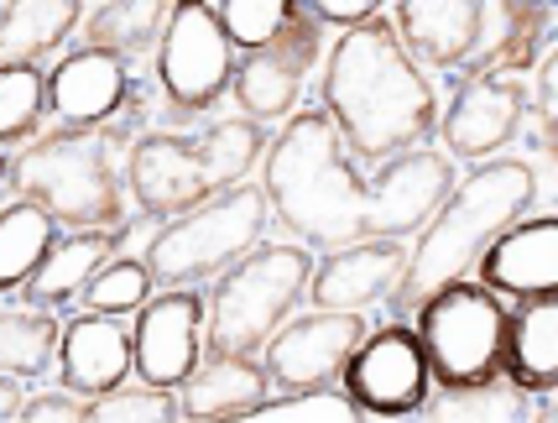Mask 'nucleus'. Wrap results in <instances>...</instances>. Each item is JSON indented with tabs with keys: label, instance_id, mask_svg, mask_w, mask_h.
<instances>
[{
	"label": "nucleus",
	"instance_id": "nucleus-1",
	"mask_svg": "<svg viewBox=\"0 0 558 423\" xmlns=\"http://www.w3.org/2000/svg\"><path fill=\"white\" fill-rule=\"evenodd\" d=\"M267 200L271 215L308 246H350L371 235H413L454 189V157L408 147L381 157V173L365 178L350 162L340 125L324 105L298 110L292 125L267 147Z\"/></svg>",
	"mask_w": 558,
	"mask_h": 423
},
{
	"label": "nucleus",
	"instance_id": "nucleus-2",
	"mask_svg": "<svg viewBox=\"0 0 558 423\" xmlns=\"http://www.w3.org/2000/svg\"><path fill=\"white\" fill-rule=\"evenodd\" d=\"M324 110L361 162L423 147L438 125L434 89L423 84L387 16H365L340 32L324 69Z\"/></svg>",
	"mask_w": 558,
	"mask_h": 423
},
{
	"label": "nucleus",
	"instance_id": "nucleus-3",
	"mask_svg": "<svg viewBox=\"0 0 558 423\" xmlns=\"http://www.w3.org/2000/svg\"><path fill=\"white\" fill-rule=\"evenodd\" d=\"M146 116V100L125 105L121 116L95 125H58L52 136L5 162V178L16 200L43 204L69 230H125V189L116 152L136 142V125Z\"/></svg>",
	"mask_w": 558,
	"mask_h": 423
},
{
	"label": "nucleus",
	"instance_id": "nucleus-4",
	"mask_svg": "<svg viewBox=\"0 0 558 423\" xmlns=\"http://www.w3.org/2000/svg\"><path fill=\"white\" fill-rule=\"evenodd\" d=\"M537 200V173L522 157H496L481 162L475 173L454 183L438 200L434 220H423V241L417 251H408V273L391 293L397 314H413L417 303L438 293L444 282H454L475 267V256L507 230L511 220H522V209Z\"/></svg>",
	"mask_w": 558,
	"mask_h": 423
},
{
	"label": "nucleus",
	"instance_id": "nucleus-5",
	"mask_svg": "<svg viewBox=\"0 0 558 423\" xmlns=\"http://www.w3.org/2000/svg\"><path fill=\"white\" fill-rule=\"evenodd\" d=\"M262 152H267V125L251 121V116L215 121L194 136L151 131V136L131 142L125 183H131V200L142 204L146 220H172V215L194 209L198 200L241 183Z\"/></svg>",
	"mask_w": 558,
	"mask_h": 423
},
{
	"label": "nucleus",
	"instance_id": "nucleus-6",
	"mask_svg": "<svg viewBox=\"0 0 558 423\" xmlns=\"http://www.w3.org/2000/svg\"><path fill=\"white\" fill-rule=\"evenodd\" d=\"M271 220V200L262 183H230L194 209L172 215L151 246H146V273L157 288H194L204 277H219L230 262H241L251 246H262Z\"/></svg>",
	"mask_w": 558,
	"mask_h": 423
},
{
	"label": "nucleus",
	"instance_id": "nucleus-7",
	"mask_svg": "<svg viewBox=\"0 0 558 423\" xmlns=\"http://www.w3.org/2000/svg\"><path fill=\"white\" fill-rule=\"evenodd\" d=\"M417 346L428 361V382L438 387H481L501 376V346H507V303L486 282H444L438 293L413 309Z\"/></svg>",
	"mask_w": 558,
	"mask_h": 423
},
{
	"label": "nucleus",
	"instance_id": "nucleus-8",
	"mask_svg": "<svg viewBox=\"0 0 558 423\" xmlns=\"http://www.w3.org/2000/svg\"><path fill=\"white\" fill-rule=\"evenodd\" d=\"M308 251L303 246H251L230 262L209 299V350L219 355H256L267 335L288 319V309L308 288Z\"/></svg>",
	"mask_w": 558,
	"mask_h": 423
},
{
	"label": "nucleus",
	"instance_id": "nucleus-9",
	"mask_svg": "<svg viewBox=\"0 0 558 423\" xmlns=\"http://www.w3.org/2000/svg\"><path fill=\"white\" fill-rule=\"evenodd\" d=\"M157 74H162L172 110H183V116L209 110L230 89L235 48H230L209 0H172L162 37H157Z\"/></svg>",
	"mask_w": 558,
	"mask_h": 423
},
{
	"label": "nucleus",
	"instance_id": "nucleus-10",
	"mask_svg": "<svg viewBox=\"0 0 558 423\" xmlns=\"http://www.w3.org/2000/svg\"><path fill=\"white\" fill-rule=\"evenodd\" d=\"M318 52H324V22H318L308 5H298L282 32H271L262 48H245V58L230 74V89L251 121H277L288 116L298 95H303V78L314 74Z\"/></svg>",
	"mask_w": 558,
	"mask_h": 423
},
{
	"label": "nucleus",
	"instance_id": "nucleus-11",
	"mask_svg": "<svg viewBox=\"0 0 558 423\" xmlns=\"http://www.w3.org/2000/svg\"><path fill=\"white\" fill-rule=\"evenodd\" d=\"M340 376L361 413H417L428 402V361L408 324H387L365 335L350 350Z\"/></svg>",
	"mask_w": 558,
	"mask_h": 423
},
{
	"label": "nucleus",
	"instance_id": "nucleus-12",
	"mask_svg": "<svg viewBox=\"0 0 558 423\" xmlns=\"http://www.w3.org/2000/svg\"><path fill=\"white\" fill-rule=\"evenodd\" d=\"M371 335V324L355 309H314L303 319H292L288 329H271L267 335V382L271 387H324L335 382L340 366L350 361V350Z\"/></svg>",
	"mask_w": 558,
	"mask_h": 423
},
{
	"label": "nucleus",
	"instance_id": "nucleus-13",
	"mask_svg": "<svg viewBox=\"0 0 558 423\" xmlns=\"http://www.w3.org/2000/svg\"><path fill=\"white\" fill-rule=\"evenodd\" d=\"M527 78L522 74H464L460 95L444 116V147L449 157L481 162L490 152H501L527 121Z\"/></svg>",
	"mask_w": 558,
	"mask_h": 423
},
{
	"label": "nucleus",
	"instance_id": "nucleus-14",
	"mask_svg": "<svg viewBox=\"0 0 558 423\" xmlns=\"http://www.w3.org/2000/svg\"><path fill=\"white\" fill-rule=\"evenodd\" d=\"M204 346V299L189 288H168L162 299H146L131 324V372L151 387H178L194 372Z\"/></svg>",
	"mask_w": 558,
	"mask_h": 423
},
{
	"label": "nucleus",
	"instance_id": "nucleus-15",
	"mask_svg": "<svg viewBox=\"0 0 558 423\" xmlns=\"http://www.w3.org/2000/svg\"><path fill=\"white\" fill-rule=\"evenodd\" d=\"M408 273V246L402 235H371L335 246L314 273H308V303L314 309H355L365 314L371 303L397 293V282Z\"/></svg>",
	"mask_w": 558,
	"mask_h": 423
},
{
	"label": "nucleus",
	"instance_id": "nucleus-16",
	"mask_svg": "<svg viewBox=\"0 0 558 423\" xmlns=\"http://www.w3.org/2000/svg\"><path fill=\"white\" fill-rule=\"evenodd\" d=\"M43 84H48V110L58 125L110 121V116H121L125 105L136 100L131 63L99 48H78L69 58H58V69Z\"/></svg>",
	"mask_w": 558,
	"mask_h": 423
},
{
	"label": "nucleus",
	"instance_id": "nucleus-17",
	"mask_svg": "<svg viewBox=\"0 0 558 423\" xmlns=\"http://www.w3.org/2000/svg\"><path fill=\"white\" fill-rule=\"evenodd\" d=\"M481 282L490 293H511V299H537L558 288V220L537 215V220H511L486 251H481Z\"/></svg>",
	"mask_w": 558,
	"mask_h": 423
},
{
	"label": "nucleus",
	"instance_id": "nucleus-18",
	"mask_svg": "<svg viewBox=\"0 0 558 423\" xmlns=\"http://www.w3.org/2000/svg\"><path fill=\"white\" fill-rule=\"evenodd\" d=\"M58 382L78 398H99L131 376V329L116 314H78L58 329Z\"/></svg>",
	"mask_w": 558,
	"mask_h": 423
},
{
	"label": "nucleus",
	"instance_id": "nucleus-19",
	"mask_svg": "<svg viewBox=\"0 0 558 423\" xmlns=\"http://www.w3.org/2000/svg\"><path fill=\"white\" fill-rule=\"evenodd\" d=\"M486 32V0H397V37L408 58L434 69L464 63Z\"/></svg>",
	"mask_w": 558,
	"mask_h": 423
},
{
	"label": "nucleus",
	"instance_id": "nucleus-20",
	"mask_svg": "<svg viewBox=\"0 0 558 423\" xmlns=\"http://www.w3.org/2000/svg\"><path fill=\"white\" fill-rule=\"evenodd\" d=\"M172 392H178V413L183 419H245L271 392V382L251 355L209 350V355H198L194 372L183 376Z\"/></svg>",
	"mask_w": 558,
	"mask_h": 423
},
{
	"label": "nucleus",
	"instance_id": "nucleus-21",
	"mask_svg": "<svg viewBox=\"0 0 558 423\" xmlns=\"http://www.w3.org/2000/svg\"><path fill=\"white\" fill-rule=\"evenodd\" d=\"M501 376L522 392H554L558 382V303L554 293L522 299L517 314H507V346H501Z\"/></svg>",
	"mask_w": 558,
	"mask_h": 423
},
{
	"label": "nucleus",
	"instance_id": "nucleus-22",
	"mask_svg": "<svg viewBox=\"0 0 558 423\" xmlns=\"http://www.w3.org/2000/svg\"><path fill=\"white\" fill-rule=\"evenodd\" d=\"M125 230H73L69 241H52L48 256L37 262V273L26 277V303L32 309H69L78 293H84V282L121 251Z\"/></svg>",
	"mask_w": 558,
	"mask_h": 423
},
{
	"label": "nucleus",
	"instance_id": "nucleus-23",
	"mask_svg": "<svg viewBox=\"0 0 558 423\" xmlns=\"http://www.w3.org/2000/svg\"><path fill=\"white\" fill-rule=\"evenodd\" d=\"M58 350V319L48 309H16L0 314V419H16L26 402V382L52 366Z\"/></svg>",
	"mask_w": 558,
	"mask_h": 423
},
{
	"label": "nucleus",
	"instance_id": "nucleus-24",
	"mask_svg": "<svg viewBox=\"0 0 558 423\" xmlns=\"http://www.w3.org/2000/svg\"><path fill=\"white\" fill-rule=\"evenodd\" d=\"M78 16H84V0H5L0 5V69L11 63L37 69L78 26Z\"/></svg>",
	"mask_w": 558,
	"mask_h": 423
},
{
	"label": "nucleus",
	"instance_id": "nucleus-25",
	"mask_svg": "<svg viewBox=\"0 0 558 423\" xmlns=\"http://www.w3.org/2000/svg\"><path fill=\"white\" fill-rule=\"evenodd\" d=\"M501 43L481 52L470 74H527L554 43V0H501Z\"/></svg>",
	"mask_w": 558,
	"mask_h": 423
},
{
	"label": "nucleus",
	"instance_id": "nucleus-26",
	"mask_svg": "<svg viewBox=\"0 0 558 423\" xmlns=\"http://www.w3.org/2000/svg\"><path fill=\"white\" fill-rule=\"evenodd\" d=\"M168 11H172V0H105L95 16L84 22V43L131 63V58L157 48Z\"/></svg>",
	"mask_w": 558,
	"mask_h": 423
},
{
	"label": "nucleus",
	"instance_id": "nucleus-27",
	"mask_svg": "<svg viewBox=\"0 0 558 423\" xmlns=\"http://www.w3.org/2000/svg\"><path fill=\"white\" fill-rule=\"evenodd\" d=\"M52 241H58V220L43 204L16 200L11 209H0V293L22 288L37 273V262L48 256Z\"/></svg>",
	"mask_w": 558,
	"mask_h": 423
},
{
	"label": "nucleus",
	"instance_id": "nucleus-28",
	"mask_svg": "<svg viewBox=\"0 0 558 423\" xmlns=\"http://www.w3.org/2000/svg\"><path fill=\"white\" fill-rule=\"evenodd\" d=\"M151 273H146V262H131V256H110L105 267H99L89 282H84V293L78 299L89 303V314H131V309H142L151 299Z\"/></svg>",
	"mask_w": 558,
	"mask_h": 423
},
{
	"label": "nucleus",
	"instance_id": "nucleus-29",
	"mask_svg": "<svg viewBox=\"0 0 558 423\" xmlns=\"http://www.w3.org/2000/svg\"><path fill=\"white\" fill-rule=\"evenodd\" d=\"M43 110H48V84H43L37 69H26V63L0 69V147L32 136Z\"/></svg>",
	"mask_w": 558,
	"mask_h": 423
},
{
	"label": "nucleus",
	"instance_id": "nucleus-30",
	"mask_svg": "<svg viewBox=\"0 0 558 423\" xmlns=\"http://www.w3.org/2000/svg\"><path fill=\"white\" fill-rule=\"evenodd\" d=\"M303 0H225L219 5V26L230 37V48H262L271 32H282L292 11Z\"/></svg>",
	"mask_w": 558,
	"mask_h": 423
},
{
	"label": "nucleus",
	"instance_id": "nucleus-31",
	"mask_svg": "<svg viewBox=\"0 0 558 423\" xmlns=\"http://www.w3.org/2000/svg\"><path fill=\"white\" fill-rule=\"evenodd\" d=\"M84 419H183L178 413V392L172 387H110V392H99V398L84 402Z\"/></svg>",
	"mask_w": 558,
	"mask_h": 423
},
{
	"label": "nucleus",
	"instance_id": "nucleus-32",
	"mask_svg": "<svg viewBox=\"0 0 558 423\" xmlns=\"http://www.w3.org/2000/svg\"><path fill=\"white\" fill-rule=\"evenodd\" d=\"M245 419H361V408L350 392H329V387H292L282 398H262Z\"/></svg>",
	"mask_w": 558,
	"mask_h": 423
},
{
	"label": "nucleus",
	"instance_id": "nucleus-33",
	"mask_svg": "<svg viewBox=\"0 0 558 423\" xmlns=\"http://www.w3.org/2000/svg\"><path fill=\"white\" fill-rule=\"evenodd\" d=\"M84 402H89V398H78V392H69V387L58 382V387H48V392H37V398H26V402H22V413H16V419H26V423H48V419H84Z\"/></svg>",
	"mask_w": 558,
	"mask_h": 423
},
{
	"label": "nucleus",
	"instance_id": "nucleus-34",
	"mask_svg": "<svg viewBox=\"0 0 558 423\" xmlns=\"http://www.w3.org/2000/svg\"><path fill=\"white\" fill-rule=\"evenodd\" d=\"M303 5L329 26H355V22H365V16L381 11V0H303Z\"/></svg>",
	"mask_w": 558,
	"mask_h": 423
}]
</instances>
